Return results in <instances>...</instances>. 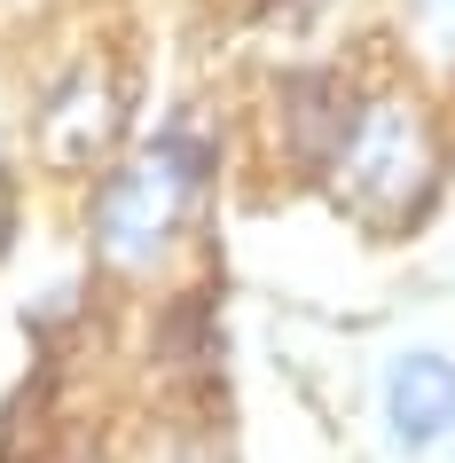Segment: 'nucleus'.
Masks as SVG:
<instances>
[{
  "mask_svg": "<svg viewBox=\"0 0 455 463\" xmlns=\"http://www.w3.org/2000/svg\"><path fill=\"white\" fill-rule=\"evenodd\" d=\"M118 134H126V95L110 87V71L87 63V71L55 79L48 110H40V142L55 165H102L118 149Z\"/></svg>",
  "mask_w": 455,
  "mask_h": 463,
  "instance_id": "3",
  "label": "nucleus"
},
{
  "mask_svg": "<svg viewBox=\"0 0 455 463\" xmlns=\"http://www.w3.org/2000/svg\"><path fill=\"white\" fill-rule=\"evenodd\" d=\"M384 424L401 448H431L455 424V362L440 354H401L384 369Z\"/></svg>",
  "mask_w": 455,
  "mask_h": 463,
  "instance_id": "4",
  "label": "nucleus"
},
{
  "mask_svg": "<svg viewBox=\"0 0 455 463\" xmlns=\"http://www.w3.org/2000/svg\"><path fill=\"white\" fill-rule=\"evenodd\" d=\"M8 236H16V181L0 165V251H8Z\"/></svg>",
  "mask_w": 455,
  "mask_h": 463,
  "instance_id": "6",
  "label": "nucleus"
},
{
  "mask_svg": "<svg viewBox=\"0 0 455 463\" xmlns=\"http://www.w3.org/2000/svg\"><path fill=\"white\" fill-rule=\"evenodd\" d=\"M283 118H290V149L307 157V165L330 173L337 157H346V142H354V126H361V102L337 87V79H290V95H283Z\"/></svg>",
  "mask_w": 455,
  "mask_h": 463,
  "instance_id": "5",
  "label": "nucleus"
},
{
  "mask_svg": "<svg viewBox=\"0 0 455 463\" xmlns=\"http://www.w3.org/2000/svg\"><path fill=\"white\" fill-rule=\"evenodd\" d=\"M196 189H204V142H196L189 126H173L166 142H149L142 157L102 189V204H95V244H102V260H118V268L157 260V251L181 236Z\"/></svg>",
  "mask_w": 455,
  "mask_h": 463,
  "instance_id": "1",
  "label": "nucleus"
},
{
  "mask_svg": "<svg viewBox=\"0 0 455 463\" xmlns=\"http://www.w3.org/2000/svg\"><path fill=\"white\" fill-rule=\"evenodd\" d=\"M330 173H337V189H346V204L377 220V213H416L431 196L440 157H431V134L416 126V110L377 102V110H361L354 142H346V157Z\"/></svg>",
  "mask_w": 455,
  "mask_h": 463,
  "instance_id": "2",
  "label": "nucleus"
},
{
  "mask_svg": "<svg viewBox=\"0 0 455 463\" xmlns=\"http://www.w3.org/2000/svg\"><path fill=\"white\" fill-rule=\"evenodd\" d=\"M267 8H275V16H314L322 0H267Z\"/></svg>",
  "mask_w": 455,
  "mask_h": 463,
  "instance_id": "7",
  "label": "nucleus"
}]
</instances>
